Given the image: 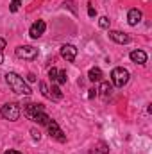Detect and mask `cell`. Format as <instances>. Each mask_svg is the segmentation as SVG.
Returning <instances> with one entry per match:
<instances>
[{"label":"cell","instance_id":"5","mask_svg":"<svg viewBox=\"0 0 152 154\" xmlns=\"http://www.w3.org/2000/svg\"><path fill=\"white\" fill-rule=\"evenodd\" d=\"M47 127H48V134H50V138H56V140H57V142H61V143H65V142H66V136H65V133L61 131V127L57 125V122L50 120V122L47 124Z\"/></svg>","mask_w":152,"mask_h":154},{"label":"cell","instance_id":"16","mask_svg":"<svg viewBox=\"0 0 152 154\" xmlns=\"http://www.w3.org/2000/svg\"><path fill=\"white\" fill-rule=\"evenodd\" d=\"M68 77H66V70H59L57 72V77H56V82L57 84H66Z\"/></svg>","mask_w":152,"mask_h":154},{"label":"cell","instance_id":"3","mask_svg":"<svg viewBox=\"0 0 152 154\" xmlns=\"http://www.w3.org/2000/svg\"><path fill=\"white\" fill-rule=\"evenodd\" d=\"M111 81H113V84L116 88H123V86L129 82V70L123 68V66L113 68V72H111Z\"/></svg>","mask_w":152,"mask_h":154},{"label":"cell","instance_id":"23","mask_svg":"<svg viewBox=\"0 0 152 154\" xmlns=\"http://www.w3.org/2000/svg\"><path fill=\"white\" fill-rule=\"evenodd\" d=\"M31 134H32V140H39L41 138V133H39L38 129H34V127L31 129Z\"/></svg>","mask_w":152,"mask_h":154},{"label":"cell","instance_id":"2","mask_svg":"<svg viewBox=\"0 0 152 154\" xmlns=\"http://www.w3.org/2000/svg\"><path fill=\"white\" fill-rule=\"evenodd\" d=\"M20 115H22V109H20V106L14 104V102H7V104H4V106L0 108V116H2L4 120L16 122V120L20 118Z\"/></svg>","mask_w":152,"mask_h":154},{"label":"cell","instance_id":"1","mask_svg":"<svg viewBox=\"0 0 152 154\" xmlns=\"http://www.w3.org/2000/svg\"><path fill=\"white\" fill-rule=\"evenodd\" d=\"M5 82L9 84V88L14 91V93H20V95H31L32 90L29 88V84L23 81V77H20L14 72H7L5 74Z\"/></svg>","mask_w":152,"mask_h":154},{"label":"cell","instance_id":"21","mask_svg":"<svg viewBox=\"0 0 152 154\" xmlns=\"http://www.w3.org/2000/svg\"><path fill=\"white\" fill-rule=\"evenodd\" d=\"M57 72H59V70H57V68H54V66H52V68L48 70V77H50V81H54V82H56V77H57Z\"/></svg>","mask_w":152,"mask_h":154},{"label":"cell","instance_id":"4","mask_svg":"<svg viewBox=\"0 0 152 154\" xmlns=\"http://www.w3.org/2000/svg\"><path fill=\"white\" fill-rule=\"evenodd\" d=\"M16 57L20 59H34L38 57V48L32 45H20L16 48Z\"/></svg>","mask_w":152,"mask_h":154},{"label":"cell","instance_id":"14","mask_svg":"<svg viewBox=\"0 0 152 154\" xmlns=\"http://www.w3.org/2000/svg\"><path fill=\"white\" fill-rule=\"evenodd\" d=\"M50 120H52V118L47 115L45 111H41V113H38V115L34 116V122H38V124H41V125H47Z\"/></svg>","mask_w":152,"mask_h":154},{"label":"cell","instance_id":"19","mask_svg":"<svg viewBox=\"0 0 152 154\" xmlns=\"http://www.w3.org/2000/svg\"><path fill=\"white\" fill-rule=\"evenodd\" d=\"M108 151H109V149H108V145H106L104 142H100V143H99V147L95 149V154H108Z\"/></svg>","mask_w":152,"mask_h":154},{"label":"cell","instance_id":"15","mask_svg":"<svg viewBox=\"0 0 152 154\" xmlns=\"http://www.w3.org/2000/svg\"><path fill=\"white\" fill-rule=\"evenodd\" d=\"M50 91H52V93H50V99H52V100H61V99H63V91L59 90V86L54 84Z\"/></svg>","mask_w":152,"mask_h":154},{"label":"cell","instance_id":"17","mask_svg":"<svg viewBox=\"0 0 152 154\" xmlns=\"http://www.w3.org/2000/svg\"><path fill=\"white\" fill-rule=\"evenodd\" d=\"M109 23H111V20L108 16H100L99 18V27L100 29H109Z\"/></svg>","mask_w":152,"mask_h":154},{"label":"cell","instance_id":"7","mask_svg":"<svg viewBox=\"0 0 152 154\" xmlns=\"http://www.w3.org/2000/svg\"><path fill=\"white\" fill-rule=\"evenodd\" d=\"M45 31H47V23H45L43 20H38V22H34V23L31 25L29 34H31L32 39H38V38H41V36L45 34Z\"/></svg>","mask_w":152,"mask_h":154},{"label":"cell","instance_id":"27","mask_svg":"<svg viewBox=\"0 0 152 154\" xmlns=\"http://www.w3.org/2000/svg\"><path fill=\"white\" fill-rule=\"evenodd\" d=\"M4 154H22L20 151H13V149H9V151H5Z\"/></svg>","mask_w":152,"mask_h":154},{"label":"cell","instance_id":"24","mask_svg":"<svg viewBox=\"0 0 152 154\" xmlns=\"http://www.w3.org/2000/svg\"><path fill=\"white\" fill-rule=\"evenodd\" d=\"M88 91H90V93H88V99H93V97L97 95V90H95V88H91V90H88Z\"/></svg>","mask_w":152,"mask_h":154},{"label":"cell","instance_id":"25","mask_svg":"<svg viewBox=\"0 0 152 154\" xmlns=\"http://www.w3.org/2000/svg\"><path fill=\"white\" fill-rule=\"evenodd\" d=\"M27 81H29V82H34V81H36V75H34V74H29V75H27Z\"/></svg>","mask_w":152,"mask_h":154},{"label":"cell","instance_id":"12","mask_svg":"<svg viewBox=\"0 0 152 154\" xmlns=\"http://www.w3.org/2000/svg\"><path fill=\"white\" fill-rule=\"evenodd\" d=\"M97 91H100V95H102L104 99H108V97L111 95V91H113V84H109V82L102 81V82H100V88H99Z\"/></svg>","mask_w":152,"mask_h":154},{"label":"cell","instance_id":"11","mask_svg":"<svg viewBox=\"0 0 152 154\" xmlns=\"http://www.w3.org/2000/svg\"><path fill=\"white\" fill-rule=\"evenodd\" d=\"M129 57H131V61L136 63V65H145V63H147V54H145L143 50H132V52L129 54Z\"/></svg>","mask_w":152,"mask_h":154},{"label":"cell","instance_id":"26","mask_svg":"<svg viewBox=\"0 0 152 154\" xmlns=\"http://www.w3.org/2000/svg\"><path fill=\"white\" fill-rule=\"evenodd\" d=\"M4 48H5V39H4V38H0V52H2Z\"/></svg>","mask_w":152,"mask_h":154},{"label":"cell","instance_id":"22","mask_svg":"<svg viewBox=\"0 0 152 154\" xmlns=\"http://www.w3.org/2000/svg\"><path fill=\"white\" fill-rule=\"evenodd\" d=\"M88 16H90V18H95V16H97V11H95L93 4H88Z\"/></svg>","mask_w":152,"mask_h":154},{"label":"cell","instance_id":"18","mask_svg":"<svg viewBox=\"0 0 152 154\" xmlns=\"http://www.w3.org/2000/svg\"><path fill=\"white\" fill-rule=\"evenodd\" d=\"M39 90H41V95H43V97L50 99V90H48L47 82H39Z\"/></svg>","mask_w":152,"mask_h":154},{"label":"cell","instance_id":"13","mask_svg":"<svg viewBox=\"0 0 152 154\" xmlns=\"http://www.w3.org/2000/svg\"><path fill=\"white\" fill-rule=\"evenodd\" d=\"M102 75H104V74H102V70H100L99 66H93V68L88 72V79H90V81H93V82L102 81Z\"/></svg>","mask_w":152,"mask_h":154},{"label":"cell","instance_id":"8","mask_svg":"<svg viewBox=\"0 0 152 154\" xmlns=\"http://www.w3.org/2000/svg\"><path fill=\"white\" fill-rule=\"evenodd\" d=\"M41 111H45L43 104H25L23 106V115L27 116L29 120H34V116L38 113H41Z\"/></svg>","mask_w":152,"mask_h":154},{"label":"cell","instance_id":"28","mask_svg":"<svg viewBox=\"0 0 152 154\" xmlns=\"http://www.w3.org/2000/svg\"><path fill=\"white\" fill-rule=\"evenodd\" d=\"M2 63H4V54L0 52V65H2Z\"/></svg>","mask_w":152,"mask_h":154},{"label":"cell","instance_id":"6","mask_svg":"<svg viewBox=\"0 0 152 154\" xmlns=\"http://www.w3.org/2000/svg\"><path fill=\"white\" fill-rule=\"evenodd\" d=\"M59 52H61V57H63V59H66L68 63L75 61V57H77V48H75V45H70V43H66V45H63V47L59 48Z\"/></svg>","mask_w":152,"mask_h":154},{"label":"cell","instance_id":"20","mask_svg":"<svg viewBox=\"0 0 152 154\" xmlns=\"http://www.w3.org/2000/svg\"><path fill=\"white\" fill-rule=\"evenodd\" d=\"M20 5H22V4H20V0H13V2H11V5H9V11H11V13H16V11L20 9Z\"/></svg>","mask_w":152,"mask_h":154},{"label":"cell","instance_id":"10","mask_svg":"<svg viewBox=\"0 0 152 154\" xmlns=\"http://www.w3.org/2000/svg\"><path fill=\"white\" fill-rule=\"evenodd\" d=\"M109 38L113 39L114 43H120V45H125V43L131 41V38L125 32H120V31H109Z\"/></svg>","mask_w":152,"mask_h":154},{"label":"cell","instance_id":"9","mask_svg":"<svg viewBox=\"0 0 152 154\" xmlns=\"http://www.w3.org/2000/svg\"><path fill=\"white\" fill-rule=\"evenodd\" d=\"M141 18H143V13L140 11V9H136V7H132L131 11H129V14H127V22H129V25H138L140 22H141Z\"/></svg>","mask_w":152,"mask_h":154}]
</instances>
